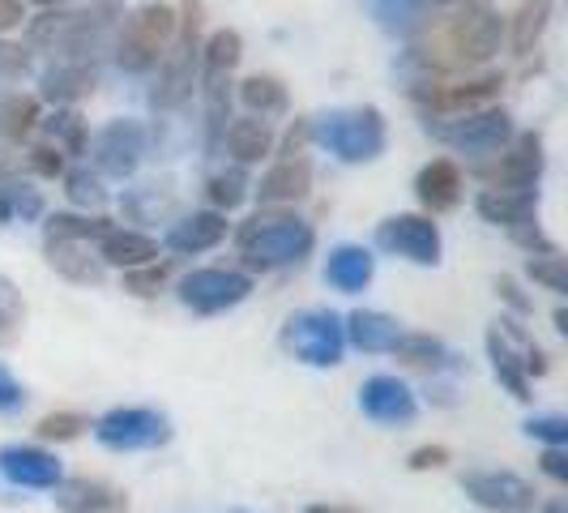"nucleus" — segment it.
Instances as JSON below:
<instances>
[{"mask_svg": "<svg viewBox=\"0 0 568 513\" xmlns=\"http://www.w3.org/2000/svg\"><path fill=\"white\" fill-rule=\"evenodd\" d=\"M505 27L487 4H470L449 18H424L410 34V60L427 73H470L500 52Z\"/></svg>", "mask_w": 568, "mask_h": 513, "instance_id": "obj_1", "label": "nucleus"}, {"mask_svg": "<svg viewBox=\"0 0 568 513\" xmlns=\"http://www.w3.org/2000/svg\"><path fill=\"white\" fill-rule=\"evenodd\" d=\"M124 22L120 0H90L85 9H48L30 22V48H48L57 60L94 64L115 48V30Z\"/></svg>", "mask_w": 568, "mask_h": 513, "instance_id": "obj_2", "label": "nucleus"}, {"mask_svg": "<svg viewBox=\"0 0 568 513\" xmlns=\"http://www.w3.org/2000/svg\"><path fill=\"white\" fill-rule=\"evenodd\" d=\"M201 22H205V4L201 0H184L180 13H175V39L163 52V60L154 64L159 78L150 86V103L159 112H180L193 99V86H197L201 69Z\"/></svg>", "mask_w": 568, "mask_h": 513, "instance_id": "obj_3", "label": "nucleus"}, {"mask_svg": "<svg viewBox=\"0 0 568 513\" xmlns=\"http://www.w3.org/2000/svg\"><path fill=\"white\" fill-rule=\"evenodd\" d=\"M316 231L295 214H253L235 231V249L248 270H286L313 253Z\"/></svg>", "mask_w": 568, "mask_h": 513, "instance_id": "obj_4", "label": "nucleus"}, {"mask_svg": "<svg viewBox=\"0 0 568 513\" xmlns=\"http://www.w3.org/2000/svg\"><path fill=\"white\" fill-rule=\"evenodd\" d=\"M240 57H244L240 30H214L210 39H201L197 82L205 94V150L210 154L223 150V129L231 120V73H235Z\"/></svg>", "mask_w": 568, "mask_h": 513, "instance_id": "obj_5", "label": "nucleus"}, {"mask_svg": "<svg viewBox=\"0 0 568 513\" xmlns=\"http://www.w3.org/2000/svg\"><path fill=\"white\" fill-rule=\"evenodd\" d=\"M308 142L325 145L342 163H372L385 154V115L376 108H334L308 115Z\"/></svg>", "mask_w": 568, "mask_h": 513, "instance_id": "obj_6", "label": "nucleus"}, {"mask_svg": "<svg viewBox=\"0 0 568 513\" xmlns=\"http://www.w3.org/2000/svg\"><path fill=\"white\" fill-rule=\"evenodd\" d=\"M487 360L496 381L509 390L517 402H530V376H547V351L521 330V316H500L487 330Z\"/></svg>", "mask_w": 568, "mask_h": 513, "instance_id": "obj_7", "label": "nucleus"}, {"mask_svg": "<svg viewBox=\"0 0 568 513\" xmlns=\"http://www.w3.org/2000/svg\"><path fill=\"white\" fill-rule=\"evenodd\" d=\"M171 39H175V9L163 4V0H150L142 9L124 13L112 48L115 64L124 73H150L171 48Z\"/></svg>", "mask_w": 568, "mask_h": 513, "instance_id": "obj_8", "label": "nucleus"}, {"mask_svg": "<svg viewBox=\"0 0 568 513\" xmlns=\"http://www.w3.org/2000/svg\"><path fill=\"white\" fill-rule=\"evenodd\" d=\"M283 351L291 360L308 364V369H334V364H342V351H346L342 316L329 313V309H304V313L286 316Z\"/></svg>", "mask_w": 568, "mask_h": 513, "instance_id": "obj_9", "label": "nucleus"}, {"mask_svg": "<svg viewBox=\"0 0 568 513\" xmlns=\"http://www.w3.org/2000/svg\"><path fill=\"white\" fill-rule=\"evenodd\" d=\"M427 133L440 145H454L462 154H500L513 142V115L505 108H479V112L454 115V120H427Z\"/></svg>", "mask_w": 568, "mask_h": 513, "instance_id": "obj_10", "label": "nucleus"}, {"mask_svg": "<svg viewBox=\"0 0 568 513\" xmlns=\"http://www.w3.org/2000/svg\"><path fill=\"white\" fill-rule=\"evenodd\" d=\"M505 90V78L500 73H484V78H466V82H419L410 86V99L415 108L424 112V120H454V115L479 112V108H491Z\"/></svg>", "mask_w": 568, "mask_h": 513, "instance_id": "obj_11", "label": "nucleus"}, {"mask_svg": "<svg viewBox=\"0 0 568 513\" xmlns=\"http://www.w3.org/2000/svg\"><path fill=\"white\" fill-rule=\"evenodd\" d=\"M90 428H94V441L115 450V454L159 450L171 441V420L163 411H150V406H115L108 415H99Z\"/></svg>", "mask_w": 568, "mask_h": 513, "instance_id": "obj_12", "label": "nucleus"}, {"mask_svg": "<svg viewBox=\"0 0 568 513\" xmlns=\"http://www.w3.org/2000/svg\"><path fill=\"white\" fill-rule=\"evenodd\" d=\"M253 291V279L240 274V270H193L180 279V304L193 309L201 316H214V313H227L235 304H244Z\"/></svg>", "mask_w": 568, "mask_h": 513, "instance_id": "obj_13", "label": "nucleus"}, {"mask_svg": "<svg viewBox=\"0 0 568 513\" xmlns=\"http://www.w3.org/2000/svg\"><path fill=\"white\" fill-rule=\"evenodd\" d=\"M376 249L402 256L410 265H436L440 261V228L432 214H394L376 228Z\"/></svg>", "mask_w": 568, "mask_h": 513, "instance_id": "obj_14", "label": "nucleus"}, {"mask_svg": "<svg viewBox=\"0 0 568 513\" xmlns=\"http://www.w3.org/2000/svg\"><path fill=\"white\" fill-rule=\"evenodd\" d=\"M547 154H542L539 133H513V142L496 154L491 168H479V180L487 189H539Z\"/></svg>", "mask_w": 568, "mask_h": 513, "instance_id": "obj_15", "label": "nucleus"}, {"mask_svg": "<svg viewBox=\"0 0 568 513\" xmlns=\"http://www.w3.org/2000/svg\"><path fill=\"white\" fill-rule=\"evenodd\" d=\"M94 154V168L99 175H112V180H129L138 163L145 159V124L142 120H112L99 129V138L90 145Z\"/></svg>", "mask_w": 568, "mask_h": 513, "instance_id": "obj_16", "label": "nucleus"}, {"mask_svg": "<svg viewBox=\"0 0 568 513\" xmlns=\"http://www.w3.org/2000/svg\"><path fill=\"white\" fill-rule=\"evenodd\" d=\"M462 492L487 513H530L535 510V484L513 471H470L462 475Z\"/></svg>", "mask_w": 568, "mask_h": 513, "instance_id": "obj_17", "label": "nucleus"}, {"mask_svg": "<svg viewBox=\"0 0 568 513\" xmlns=\"http://www.w3.org/2000/svg\"><path fill=\"white\" fill-rule=\"evenodd\" d=\"M359 411L368 415L372 424L402 428V424H415L419 399H415V390L406 381H398V376H368L364 390H359Z\"/></svg>", "mask_w": 568, "mask_h": 513, "instance_id": "obj_18", "label": "nucleus"}, {"mask_svg": "<svg viewBox=\"0 0 568 513\" xmlns=\"http://www.w3.org/2000/svg\"><path fill=\"white\" fill-rule=\"evenodd\" d=\"M0 475L13 487H57L64 480L60 457L39 445H4L0 450Z\"/></svg>", "mask_w": 568, "mask_h": 513, "instance_id": "obj_19", "label": "nucleus"}, {"mask_svg": "<svg viewBox=\"0 0 568 513\" xmlns=\"http://www.w3.org/2000/svg\"><path fill=\"white\" fill-rule=\"evenodd\" d=\"M52 492H57L60 513H129V496L103 480L78 475V480H60Z\"/></svg>", "mask_w": 568, "mask_h": 513, "instance_id": "obj_20", "label": "nucleus"}, {"mask_svg": "<svg viewBox=\"0 0 568 513\" xmlns=\"http://www.w3.org/2000/svg\"><path fill=\"white\" fill-rule=\"evenodd\" d=\"M475 210L484 214L491 228L517 231L526 223H535V210H539V189H484L475 198Z\"/></svg>", "mask_w": 568, "mask_h": 513, "instance_id": "obj_21", "label": "nucleus"}, {"mask_svg": "<svg viewBox=\"0 0 568 513\" xmlns=\"http://www.w3.org/2000/svg\"><path fill=\"white\" fill-rule=\"evenodd\" d=\"M43 253H48V265L69 283L99 286L108 279V265L99 261L94 244H85V240H43Z\"/></svg>", "mask_w": 568, "mask_h": 513, "instance_id": "obj_22", "label": "nucleus"}, {"mask_svg": "<svg viewBox=\"0 0 568 513\" xmlns=\"http://www.w3.org/2000/svg\"><path fill=\"white\" fill-rule=\"evenodd\" d=\"M313 189V163L304 154H291V159H278L274 168L261 175L256 193L265 205H295V201L308 198Z\"/></svg>", "mask_w": 568, "mask_h": 513, "instance_id": "obj_23", "label": "nucleus"}, {"mask_svg": "<svg viewBox=\"0 0 568 513\" xmlns=\"http://www.w3.org/2000/svg\"><path fill=\"white\" fill-rule=\"evenodd\" d=\"M223 240H227V214H219V210L184 214V219L168 231V249L180 256L210 253V249H219Z\"/></svg>", "mask_w": 568, "mask_h": 513, "instance_id": "obj_24", "label": "nucleus"}, {"mask_svg": "<svg viewBox=\"0 0 568 513\" xmlns=\"http://www.w3.org/2000/svg\"><path fill=\"white\" fill-rule=\"evenodd\" d=\"M94 253L103 265H115V270H138V265H150L159 261V240L145 235V231H129V228H108L99 235Z\"/></svg>", "mask_w": 568, "mask_h": 513, "instance_id": "obj_25", "label": "nucleus"}, {"mask_svg": "<svg viewBox=\"0 0 568 513\" xmlns=\"http://www.w3.org/2000/svg\"><path fill=\"white\" fill-rule=\"evenodd\" d=\"M94 86H99V73H94V64H78V60H57L43 78H39V94L48 99V103H57V108H73V103H82L94 94Z\"/></svg>", "mask_w": 568, "mask_h": 513, "instance_id": "obj_26", "label": "nucleus"}, {"mask_svg": "<svg viewBox=\"0 0 568 513\" xmlns=\"http://www.w3.org/2000/svg\"><path fill=\"white\" fill-rule=\"evenodd\" d=\"M462 189H466V180H462V168H457L454 159H432V163L415 175V198H419V205L432 210V214L454 210L457 201H462Z\"/></svg>", "mask_w": 568, "mask_h": 513, "instance_id": "obj_27", "label": "nucleus"}, {"mask_svg": "<svg viewBox=\"0 0 568 513\" xmlns=\"http://www.w3.org/2000/svg\"><path fill=\"white\" fill-rule=\"evenodd\" d=\"M342 334H346V342H355L364 355H389L406 330H402L389 313H376V309H355V313L342 321Z\"/></svg>", "mask_w": 568, "mask_h": 513, "instance_id": "obj_28", "label": "nucleus"}, {"mask_svg": "<svg viewBox=\"0 0 568 513\" xmlns=\"http://www.w3.org/2000/svg\"><path fill=\"white\" fill-rule=\"evenodd\" d=\"M372 274H376V256L364 244H338V249H329V256H325V283L334 286V291H342V295L364 291L372 283Z\"/></svg>", "mask_w": 568, "mask_h": 513, "instance_id": "obj_29", "label": "nucleus"}, {"mask_svg": "<svg viewBox=\"0 0 568 513\" xmlns=\"http://www.w3.org/2000/svg\"><path fill=\"white\" fill-rule=\"evenodd\" d=\"M223 145H227V154L235 163H261L274 150V129L261 115H240V120H227Z\"/></svg>", "mask_w": 568, "mask_h": 513, "instance_id": "obj_30", "label": "nucleus"}, {"mask_svg": "<svg viewBox=\"0 0 568 513\" xmlns=\"http://www.w3.org/2000/svg\"><path fill=\"white\" fill-rule=\"evenodd\" d=\"M240 103L248 108V115H261V120H270V115H283L291 108V94H286V86L278 78H270V73H253V78H244L240 82Z\"/></svg>", "mask_w": 568, "mask_h": 513, "instance_id": "obj_31", "label": "nucleus"}, {"mask_svg": "<svg viewBox=\"0 0 568 513\" xmlns=\"http://www.w3.org/2000/svg\"><path fill=\"white\" fill-rule=\"evenodd\" d=\"M39 99L30 94H0V138L4 142H27L39 129Z\"/></svg>", "mask_w": 568, "mask_h": 513, "instance_id": "obj_32", "label": "nucleus"}, {"mask_svg": "<svg viewBox=\"0 0 568 513\" xmlns=\"http://www.w3.org/2000/svg\"><path fill=\"white\" fill-rule=\"evenodd\" d=\"M171 210H175V189H171L168 180L163 184L150 180V184H138V189L124 193V214L133 223H154L159 214H171Z\"/></svg>", "mask_w": 568, "mask_h": 513, "instance_id": "obj_33", "label": "nucleus"}, {"mask_svg": "<svg viewBox=\"0 0 568 513\" xmlns=\"http://www.w3.org/2000/svg\"><path fill=\"white\" fill-rule=\"evenodd\" d=\"M551 9H556V0H526L517 9V18H513V52L517 57H530V48H539L542 30L551 22Z\"/></svg>", "mask_w": 568, "mask_h": 513, "instance_id": "obj_34", "label": "nucleus"}, {"mask_svg": "<svg viewBox=\"0 0 568 513\" xmlns=\"http://www.w3.org/2000/svg\"><path fill=\"white\" fill-rule=\"evenodd\" d=\"M394 355H398L402 364H410V369H424V372H440L449 369V346L440 339H432V334H402L398 346H394Z\"/></svg>", "mask_w": 568, "mask_h": 513, "instance_id": "obj_35", "label": "nucleus"}, {"mask_svg": "<svg viewBox=\"0 0 568 513\" xmlns=\"http://www.w3.org/2000/svg\"><path fill=\"white\" fill-rule=\"evenodd\" d=\"M43 214V198H39V189H30L27 180H18V175H9V180H0V223H30V219H39Z\"/></svg>", "mask_w": 568, "mask_h": 513, "instance_id": "obj_36", "label": "nucleus"}, {"mask_svg": "<svg viewBox=\"0 0 568 513\" xmlns=\"http://www.w3.org/2000/svg\"><path fill=\"white\" fill-rule=\"evenodd\" d=\"M39 129L48 133V145H57L60 154H85V120L73 108H57L48 120H39Z\"/></svg>", "mask_w": 568, "mask_h": 513, "instance_id": "obj_37", "label": "nucleus"}, {"mask_svg": "<svg viewBox=\"0 0 568 513\" xmlns=\"http://www.w3.org/2000/svg\"><path fill=\"white\" fill-rule=\"evenodd\" d=\"M112 228V219H90V214H52L43 223V240H85V244H99V235Z\"/></svg>", "mask_w": 568, "mask_h": 513, "instance_id": "obj_38", "label": "nucleus"}, {"mask_svg": "<svg viewBox=\"0 0 568 513\" xmlns=\"http://www.w3.org/2000/svg\"><path fill=\"white\" fill-rule=\"evenodd\" d=\"M248 175L240 168L231 171H219V175H210V184H205V198H210V205L219 210V214H231V210H240L244 201H248Z\"/></svg>", "mask_w": 568, "mask_h": 513, "instance_id": "obj_39", "label": "nucleus"}, {"mask_svg": "<svg viewBox=\"0 0 568 513\" xmlns=\"http://www.w3.org/2000/svg\"><path fill=\"white\" fill-rule=\"evenodd\" d=\"M64 198L73 201L78 210H103L108 205V189H103V180L94 175V171H64Z\"/></svg>", "mask_w": 568, "mask_h": 513, "instance_id": "obj_40", "label": "nucleus"}, {"mask_svg": "<svg viewBox=\"0 0 568 513\" xmlns=\"http://www.w3.org/2000/svg\"><path fill=\"white\" fill-rule=\"evenodd\" d=\"M22 321H27V304H22V291L0 279V346H13L22 334Z\"/></svg>", "mask_w": 568, "mask_h": 513, "instance_id": "obj_41", "label": "nucleus"}, {"mask_svg": "<svg viewBox=\"0 0 568 513\" xmlns=\"http://www.w3.org/2000/svg\"><path fill=\"white\" fill-rule=\"evenodd\" d=\"M85 428H90V420L82 411H52L34 424V432H39V441H57L60 445V441H78Z\"/></svg>", "mask_w": 568, "mask_h": 513, "instance_id": "obj_42", "label": "nucleus"}, {"mask_svg": "<svg viewBox=\"0 0 568 513\" xmlns=\"http://www.w3.org/2000/svg\"><path fill=\"white\" fill-rule=\"evenodd\" d=\"M168 274H171L168 261H150V265H138V270H124V291H133V295L150 300V295L163 291Z\"/></svg>", "mask_w": 568, "mask_h": 513, "instance_id": "obj_43", "label": "nucleus"}, {"mask_svg": "<svg viewBox=\"0 0 568 513\" xmlns=\"http://www.w3.org/2000/svg\"><path fill=\"white\" fill-rule=\"evenodd\" d=\"M526 274H530V279H535L539 286H547V291H556V295H565V291H568L565 256H560V253L530 256V261H526Z\"/></svg>", "mask_w": 568, "mask_h": 513, "instance_id": "obj_44", "label": "nucleus"}, {"mask_svg": "<svg viewBox=\"0 0 568 513\" xmlns=\"http://www.w3.org/2000/svg\"><path fill=\"white\" fill-rule=\"evenodd\" d=\"M526 432L542 441V445H568V420L565 415H535V420H526Z\"/></svg>", "mask_w": 568, "mask_h": 513, "instance_id": "obj_45", "label": "nucleus"}, {"mask_svg": "<svg viewBox=\"0 0 568 513\" xmlns=\"http://www.w3.org/2000/svg\"><path fill=\"white\" fill-rule=\"evenodd\" d=\"M496 295L509 304L513 316H530V313H535V300H530V295L517 286V279H513V274H500V279H496Z\"/></svg>", "mask_w": 568, "mask_h": 513, "instance_id": "obj_46", "label": "nucleus"}, {"mask_svg": "<svg viewBox=\"0 0 568 513\" xmlns=\"http://www.w3.org/2000/svg\"><path fill=\"white\" fill-rule=\"evenodd\" d=\"M30 168L39 171V175H48V180H57V175H64V154H60L57 145H48V142H39V145H30Z\"/></svg>", "mask_w": 568, "mask_h": 513, "instance_id": "obj_47", "label": "nucleus"}, {"mask_svg": "<svg viewBox=\"0 0 568 513\" xmlns=\"http://www.w3.org/2000/svg\"><path fill=\"white\" fill-rule=\"evenodd\" d=\"M30 52L18 43H0V78H27Z\"/></svg>", "mask_w": 568, "mask_h": 513, "instance_id": "obj_48", "label": "nucleus"}, {"mask_svg": "<svg viewBox=\"0 0 568 513\" xmlns=\"http://www.w3.org/2000/svg\"><path fill=\"white\" fill-rule=\"evenodd\" d=\"M449 450H445V445H419V450H415V454L406 457V466H410V471H440V466H449Z\"/></svg>", "mask_w": 568, "mask_h": 513, "instance_id": "obj_49", "label": "nucleus"}, {"mask_svg": "<svg viewBox=\"0 0 568 513\" xmlns=\"http://www.w3.org/2000/svg\"><path fill=\"white\" fill-rule=\"evenodd\" d=\"M539 466H542V475H551L556 484H568V454L560 445H547L539 457Z\"/></svg>", "mask_w": 568, "mask_h": 513, "instance_id": "obj_50", "label": "nucleus"}, {"mask_svg": "<svg viewBox=\"0 0 568 513\" xmlns=\"http://www.w3.org/2000/svg\"><path fill=\"white\" fill-rule=\"evenodd\" d=\"M27 402V390L13 381V372L0 364V411H18Z\"/></svg>", "mask_w": 568, "mask_h": 513, "instance_id": "obj_51", "label": "nucleus"}, {"mask_svg": "<svg viewBox=\"0 0 568 513\" xmlns=\"http://www.w3.org/2000/svg\"><path fill=\"white\" fill-rule=\"evenodd\" d=\"M304 142H308V120H300V124H291L283 138V159L291 154H304Z\"/></svg>", "mask_w": 568, "mask_h": 513, "instance_id": "obj_52", "label": "nucleus"}, {"mask_svg": "<svg viewBox=\"0 0 568 513\" xmlns=\"http://www.w3.org/2000/svg\"><path fill=\"white\" fill-rule=\"evenodd\" d=\"M22 0H0V34L4 30H13V27H22Z\"/></svg>", "mask_w": 568, "mask_h": 513, "instance_id": "obj_53", "label": "nucleus"}, {"mask_svg": "<svg viewBox=\"0 0 568 513\" xmlns=\"http://www.w3.org/2000/svg\"><path fill=\"white\" fill-rule=\"evenodd\" d=\"M30 4H39V9H64V4H73V0H30Z\"/></svg>", "mask_w": 568, "mask_h": 513, "instance_id": "obj_54", "label": "nucleus"}, {"mask_svg": "<svg viewBox=\"0 0 568 513\" xmlns=\"http://www.w3.org/2000/svg\"><path fill=\"white\" fill-rule=\"evenodd\" d=\"M432 4H466V0H419V9H424V13L432 9Z\"/></svg>", "mask_w": 568, "mask_h": 513, "instance_id": "obj_55", "label": "nucleus"}, {"mask_svg": "<svg viewBox=\"0 0 568 513\" xmlns=\"http://www.w3.org/2000/svg\"><path fill=\"white\" fill-rule=\"evenodd\" d=\"M556 330H560V334L568 330V313H565V309H556Z\"/></svg>", "mask_w": 568, "mask_h": 513, "instance_id": "obj_56", "label": "nucleus"}, {"mask_svg": "<svg viewBox=\"0 0 568 513\" xmlns=\"http://www.w3.org/2000/svg\"><path fill=\"white\" fill-rule=\"evenodd\" d=\"M542 513H568V510H565V501H547V505H542Z\"/></svg>", "mask_w": 568, "mask_h": 513, "instance_id": "obj_57", "label": "nucleus"}, {"mask_svg": "<svg viewBox=\"0 0 568 513\" xmlns=\"http://www.w3.org/2000/svg\"><path fill=\"white\" fill-rule=\"evenodd\" d=\"M329 513H359L355 505H329Z\"/></svg>", "mask_w": 568, "mask_h": 513, "instance_id": "obj_58", "label": "nucleus"}, {"mask_svg": "<svg viewBox=\"0 0 568 513\" xmlns=\"http://www.w3.org/2000/svg\"><path fill=\"white\" fill-rule=\"evenodd\" d=\"M304 513H329V505H308Z\"/></svg>", "mask_w": 568, "mask_h": 513, "instance_id": "obj_59", "label": "nucleus"}]
</instances>
